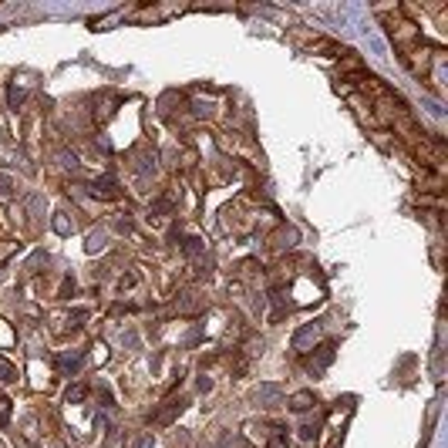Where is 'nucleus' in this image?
Masks as SVG:
<instances>
[{
  "instance_id": "obj_1",
  "label": "nucleus",
  "mask_w": 448,
  "mask_h": 448,
  "mask_svg": "<svg viewBox=\"0 0 448 448\" xmlns=\"http://www.w3.org/2000/svg\"><path fill=\"white\" fill-rule=\"evenodd\" d=\"M401 61H405L408 68H411V75H418V78H425L428 75V68H432V58H435V51L428 47V44H414L411 51H405V54H398Z\"/></svg>"
},
{
  "instance_id": "obj_2",
  "label": "nucleus",
  "mask_w": 448,
  "mask_h": 448,
  "mask_svg": "<svg viewBox=\"0 0 448 448\" xmlns=\"http://www.w3.org/2000/svg\"><path fill=\"white\" fill-rule=\"evenodd\" d=\"M351 112L358 115V122L367 125V128H377V122H374V112H371V101L367 98H361V95H351Z\"/></svg>"
},
{
  "instance_id": "obj_3",
  "label": "nucleus",
  "mask_w": 448,
  "mask_h": 448,
  "mask_svg": "<svg viewBox=\"0 0 448 448\" xmlns=\"http://www.w3.org/2000/svg\"><path fill=\"white\" fill-rule=\"evenodd\" d=\"M182 408H186V398H169L162 411H155V421H159V425H169V421H172V414H175V411H182Z\"/></svg>"
},
{
  "instance_id": "obj_4",
  "label": "nucleus",
  "mask_w": 448,
  "mask_h": 448,
  "mask_svg": "<svg viewBox=\"0 0 448 448\" xmlns=\"http://www.w3.org/2000/svg\"><path fill=\"white\" fill-rule=\"evenodd\" d=\"M95 196H101V199H115V196H119V192H115V179L105 175L101 182H95Z\"/></svg>"
},
{
  "instance_id": "obj_5",
  "label": "nucleus",
  "mask_w": 448,
  "mask_h": 448,
  "mask_svg": "<svg viewBox=\"0 0 448 448\" xmlns=\"http://www.w3.org/2000/svg\"><path fill=\"white\" fill-rule=\"evenodd\" d=\"M310 405H317V398H314L310 391H300V395L290 398V408H293V411H307Z\"/></svg>"
},
{
  "instance_id": "obj_6",
  "label": "nucleus",
  "mask_w": 448,
  "mask_h": 448,
  "mask_svg": "<svg viewBox=\"0 0 448 448\" xmlns=\"http://www.w3.org/2000/svg\"><path fill=\"white\" fill-rule=\"evenodd\" d=\"M330 361H334V344H324L321 354H317V361H310V371H321V367H327Z\"/></svg>"
},
{
  "instance_id": "obj_7",
  "label": "nucleus",
  "mask_w": 448,
  "mask_h": 448,
  "mask_svg": "<svg viewBox=\"0 0 448 448\" xmlns=\"http://www.w3.org/2000/svg\"><path fill=\"white\" fill-rule=\"evenodd\" d=\"M266 448H290V442H286V432H284V428H277V432H273V438L266 442Z\"/></svg>"
},
{
  "instance_id": "obj_8",
  "label": "nucleus",
  "mask_w": 448,
  "mask_h": 448,
  "mask_svg": "<svg viewBox=\"0 0 448 448\" xmlns=\"http://www.w3.org/2000/svg\"><path fill=\"white\" fill-rule=\"evenodd\" d=\"M7 418H10V401L0 398V425H7Z\"/></svg>"
},
{
  "instance_id": "obj_9",
  "label": "nucleus",
  "mask_w": 448,
  "mask_h": 448,
  "mask_svg": "<svg viewBox=\"0 0 448 448\" xmlns=\"http://www.w3.org/2000/svg\"><path fill=\"white\" fill-rule=\"evenodd\" d=\"M84 398V388L82 384H78V388H71V391H68V401H82Z\"/></svg>"
}]
</instances>
